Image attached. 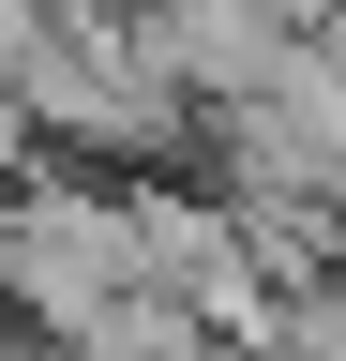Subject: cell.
Instances as JSON below:
<instances>
[{"mask_svg":"<svg viewBox=\"0 0 346 361\" xmlns=\"http://www.w3.org/2000/svg\"><path fill=\"white\" fill-rule=\"evenodd\" d=\"M0 166H16V135H0Z\"/></svg>","mask_w":346,"mask_h":361,"instance_id":"obj_1","label":"cell"}]
</instances>
